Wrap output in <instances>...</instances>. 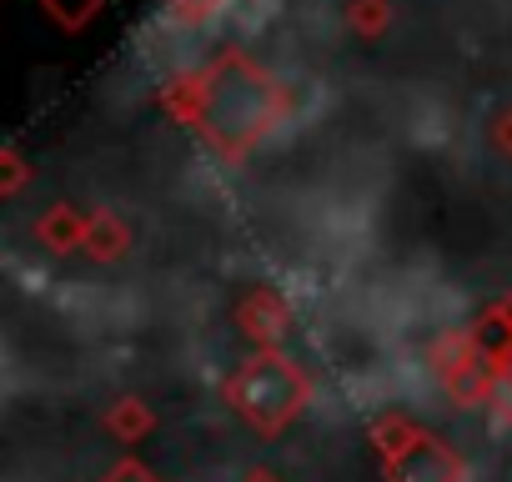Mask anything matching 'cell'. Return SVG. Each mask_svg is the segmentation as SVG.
<instances>
[{"instance_id":"6da1fadb","label":"cell","mask_w":512,"mask_h":482,"mask_svg":"<svg viewBox=\"0 0 512 482\" xmlns=\"http://www.w3.org/2000/svg\"><path fill=\"white\" fill-rule=\"evenodd\" d=\"M277 116V91L272 81H262L251 66H221L206 86L201 101V131L221 146V151H246L256 136H262Z\"/></svg>"},{"instance_id":"7a4b0ae2","label":"cell","mask_w":512,"mask_h":482,"mask_svg":"<svg viewBox=\"0 0 512 482\" xmlns=\"http://www.w3.org/2000/svg\"><path fill=\"white\" fill-rule=\"evenodd\" d=\"M231 397H236L241 417H251L256 427H282L307 402V382L287 357H256L251 367H241Z\"/></svg>"},{"instance_id":"3957f363","label":"cell","mask_w":512,"mask_h":482,"mask_svg":"<svg viewBox=\"0 0 512 482\" xmlns=\"http://www.w3.org/2000/svg\"><path fill=\"white\" fill-rule=\"evenodd\" d=\"M462 457L447 447V442H437V437H427V432H412L392 457H387V477L392 482H462Z\"/></svg>"},{"instance_id":"277c9868","label":"cell","mask_w":512,"mask_h":482,"mask_svg":"<svg viewBox=\"0 0 512 482\" xmlns=\"http://www.w3.org/2000/svg\"><path fill=\"white\" fill-rule=\"evenodd\" d=\"M502 397H507V417H512V362H507V387H502Z\"/></svg>"},{"instance_id":"5b68a950","label":"cell","mask_w":512,"mask_h":482,"mask_svg":"<svg viewBox=\"0 0 512 482\" xmlns=\"http://www.w3.org/2000/svg\"><path fill=\"white\" fill-rule=\"evenodd\" d=\"M251 482H272V477H251Z\"/></svg>"}]
</instances>
